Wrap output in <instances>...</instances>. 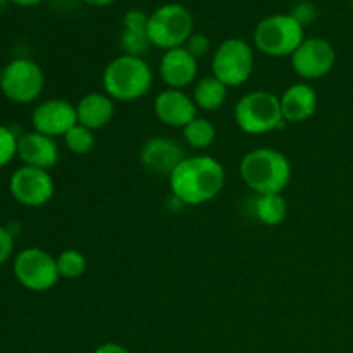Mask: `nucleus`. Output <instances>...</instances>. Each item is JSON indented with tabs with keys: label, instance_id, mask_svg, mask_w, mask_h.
Listing matches in <instances>:
<instances>
[{
	"label": "nucleus",
	"instance_id": "4",
	"mask_svg": "<svg viewBox=\"0 0 353 353\" xmlns=\"http://www.w3.org/2000/svg\"><path fill=\"white\" fill-rule=\"evenodd\" d=\"M234 121L247 134H264L283 126L279 97L265 90H255L241 97L234 105Z\"/></svg>",
	"mask_w": 353,
	"mask_h": 353
},
{
	"label": "nucleus",
	"instance_id": "19",
	"mask_svg": "<svg viewBox=\"0 0 353 353\" xmlns=\"http://www.w3.org/2000/svg\"><path fill=\"white\" fill-rule=\"evenodd\" d=\"M76 114H78V123L88 130H102L114 117V100L107 93H86L76 103Z\"/></svg>",
	"mask_w": 353,
	"mask_h": 353
},
{
	"label": "nucleus",
	"instance_id": "16",
	"mask_svg": "<svg viewBox=\"0 0 353 353\" xmlns=\"http://www.w3.org/2000/svg\"><path fill=\"white\" fill-rule=\"evenodd\" d=\"M162 79L169 88L183 90L192 85L199 72V61L185 47L165 50L159 65Z\"/></svg>",
	"mask_w": 353,
	"mask_h": 353
},
{
	"label": "nucleus",
	"instance_id": "17",
	"mask_svg": "<svg viewBox=\"0 0 353 353\" xmlns=\"http://www.w3.org/2000/svg\"><path fill=\"white\" fill-rule=\"evenodd\" d=\"M286 123H303L316 114L317 92L309 83H295L279 97Z\"/></svg>",
	"mask_w": 353,
	"mask_h": 353
},
{
	"label": "nucleus",
	"instance_id": "3",
	"mask_svg": "<svg viewBox=\"0 0 353 353\" xmlns=\"http://www.w3.org/2000/svg\"><path fill=\"white\" fill-rule=\"evenodd\" d=\"M154 81L150 65L141 57L119 55L107 64L102 74L103 93L112 100L133 102L148 93Z\"/></svg>",
	"mask_w": 353,
	"mask_h": 353
},
{
	"label": "nucleus",
	"instance_id": "12",
	"mask_svg": "<svg viewBox=\"0 0 353 353\" xmlns=\"http://www.w3.org/2000/svg\"><path fill=\"white\" fill-rule=\"evenodd\" d=\"M78 124L76 105L62 99H48L38 103L31 112V126L47 137H64L72 126Z\"/></svg>",
	"mask_w": 353,
	"mask_h": 353
},
{
	"label": "nucleus",
	"instance_id": "32",
	"mask_svg": "<svg viewBox=\"0 0 353 353\" xmlns=\"http://www.w3.org/2000/svg\"><path fill=\"white\" fill-rule=\"evenodd\" d=\"M7 2H9V0H0V10L7 6Z\"/></svg>",
	"mask_w": 353,
	"mask_h": 353
},
{
	"label": "nucleus",
	"instance_id": "14",
	"mask_svg": "<svg viewBox=\"0 0 353 353\" xmlns=\"http://www.w3.org/2000/svg\"><path fill=\"white\" fill-rule=\"evenodd\" d=\"M185 159V150L176 140L154 137L141 147L140 161L145 169L155 174H171Z\"/></svg>",
	"mask_w": 353,
	"mask_h": 353
},
{
	"label": "nucleus",
	"instance_id": "6",
	"mask_svg": "<svg viewBox=\"0 0 353 353\" xmlns=\"http://www.w3.org/2000/svg\"><path fill=\"white\" fill-rule=\"evenodd\" d=\"M192 34V12L181 3H165L148 16V38L152 47L162 50L185 47Z\"/></svg>",
	"mask_w": 353,
	"mask_h": 353
},
{
	"label": "nucleus",
	"instance_id": "21",
	"mask_svg": "<svg viewBox=\"0 0 353 353\" xmlns=\"http://www.w3.org/2000/svg\"><path fill=\"white\" fill-rule=\"evenodd\" d=\"M255 217L265 226H278L286 219L288 214V202L283 193H268L259 195L254 202Z\"/></svg>",
	"mask_w": 353,
	"mask_h": 353
},
{
	"label": "nucleus",
	"instance_id": "9",
	"mask_svg": "<svg viewBox=\"0 0 353 353\" xmlns=\"http://www.w3.org/2000/svg\"><path fill=\"white\" fill-rule=\"evenodd\" d=\"M43 86L45 74L33 59H14L3 68L0 90L10 102L21 105L34 102L43 92Z\"/></svg>",
	"mask_w": 353,
	"mask_h": 353
},
{
	"label": "nucleus",
	"instance_id": "25",
	"mask_svg": "<svg viewBox=\"0 0 353 353\" xmlns=\"http://www.w3.org/2000/svg\"><path fill=\"white\" fill-rule=\"evenodd\" d=\"M17 140L12 130L6 124H0V169L10 164L14 157H17Z\"/></svg>",
	"mask_w": 353,
	"mask_h": 353
},
{
	"label": "nucleus",
	"instance_id": "23",
	"mask_svg": "<svg viewBox=\"0 0 353 353\" xmlns=\"http://www.w3.org/2000/svg\"><path fill=\"white\" fill-rule=\"evenodd\" d=\"M64 143L68 150L72 152V154L85 155L92 152V148L95 147V137H93L92 130L78 123L64 134Z\"/></svg>",
	"mask_w": 353,
	"mask_h": 353
},
{
	"label": "nucleus",
	"instance_id": "28",
	"mask_svg": "<svg viewBox=\"0 0 353 353\" xmlns=\"http://www.w3.org/2000/svg\"><path fill=\"white\" fill-rule=\"evenodd\" d=\"M292 16L295 17L302 26H305L307 23H310V21L314 19L316 12H314V9L309 6V3H300V7L292 14Z\"/></svg>",
	"mask_w": 353,
	"mask_h": 353
},
{
	"label": "nucleus",
	"instance_id": "7",
	"mask_svg": "<svg viewBox=\"0 0 353 353\" xmlns=\"http://www.w3.org/2000/svg\"><path fill=\"white\" fill-rule=\"evenodd\" d=\"M12 272L16 281L30 292H48L61 279L57 271V261L48 252L38 247L21 250L14 257Z\"/></svg>",
	"mask_w": 353,
	"mask_h": 353
},
{
	"label": "nucleus",
	"instance_id": "13",
	"mask_svg": "<svg viewBox=\"0 0 353 353\" xmlns=\"http://www.w3.org/2000/svg\"><path fill=\"white\" fill-rule=\"evenodd\" d=\"M154 110L162 124L171 128H185L196 117V105L183 90L168 88L154 100Z\"/></svg>",
	"mask_w": 353,
	"mask_h": 353
},
{
	"label": "nucleus",
	"instance_id": "31",
	"mask_svg": "<svg viewBox=\"0 0 353 353\" xmlns=\"http://www.w3.org/2000/svg\"><path fill=\"white\" fill-rule=\"evenodd\" d=\"M83 2L88 3V6H93V7H105V6H110L114 0H83Z\"/></svg>",
	"mask_w": 353,
	"mask_h": 353
},
{
	"label": "nucleus",
	"instance_id": "33",
	"mask_svg": "<svg viewBox=\"0 0 353 353\" xmlns=\"http://www.w3.org/2000/svg\"><path fill=\"white\" fill-rule=\"evenodd\" d=\"M2 74H3V68L0 65V83H2Z\"/></svg>",
	"mask_w": 353,
	"mask_h": 353
},
{
	"label": "nucleus",
	"instance_id": "11",
	"mask_svg": "<svg viewBox=\"0 0 353 353\" xmlns=\"http://www.w3.org/2000/svg\"><path fill=\"white\" fill-rule=\"evenodd\" d=\"M292 68L300 78L319 79L330 74L336 62V52L327 40L319 37L305 38L292 54Z\"/></svg>",
	"mask_w": 353,
	"mask_h": 353
},
{
	"label": "nucleus",
	"instance_id": "20",
	"mask_svg": "<svg viewBox=\"0 0 353 353\" xmlns=\"http://www.w3.org/2000/svg\"><path fill=\"white\" fill-rule=\"evenodd\" d=\"M228 97V86L221 83L216 76H205L200 78L193 86V102H195L196 109L207 110V112H214L223 103L226 102Z\"/></svg>",
	"mask_w": 353,
	"mask_h": 353
},
{
	"label": "nucleus",
	"instance_id": "30",
	"mask_svg": "<svg viewBox=\"0 0 353 353\" xmlns=\"http://www.w3.org/2000/svg\"><path fill=\"white\" fill-rule=\"evenodd\" d=\"M9 2H14L16 6H21V7H33V6H38L41 0H9Z\"/></svg>",
	"mask_w": 353,
	"mask_h": 353
},
{
	"label": "nucleus",
	"instance_id": "8",
	"mask_svg": "<svg viewBox=\"0 0 353 353\" xmlns=\"http://www.w3.org/2000/svg\"><path fill=\"white\" fill-rule=\"evenodd\" d=\"M254 50L250 45L241 38H228L214 52L212 76H216L221 83L230 86H241L254 71Z\"/></svg>",
	"mask_w": 353,
	"mask_h": 353
},
{
	"label": "nucleus",
	"instance_id": "15",
	"mask_svg": "<svg viewBox=\"0 0 353 353\" xmlns=\"http://www.w3.org/2000/svg\"><path fill=\"white\" fill-rule=\"evenodd\" d=\"M59 145L55 138L47 137L38 131H28L17 140V157L23 165L50 171L59 162Z\"/></svg>",
	"mask_w": 353,
	"mask_h": 353
},
{
	"label": "nucleus",
	"instance_id": "29",
	"mask_svg": "<svg viewBox=\"0 0 353 353\" xmlns=\"http://www.w3.org/2000/svg\"><path fill=\"white\" fill-rule=\"evenodd\" d=\"M93 353H130V350L119 343H103L97 347V350Z\"/></svg>",
	"mask_w": 353,
	"mask_h": 353
},
{
	"label": "nucleus",
	"instance_id": "24",
	"mask_svg": "<svg viewBox=\"0 0 353 353\" xmlns=\"http://www.w3.org/2000/svg\"><path fill=\"white\" fill-rule=\"evenodd\" d=\"M55 261H57L59 276L64 279L79 278L86 269L85 255L79 250H74V248L64 250L59 257H55Z\"/></svg>",
	"mask_w": 353,
	"mask_h": 353
},
{
	"label": "nucleus",
	"instance_id": "2",
	"mask_svg": "<svg viewBox=\"0 0 353 353\" xmlns=\"http://www.w3.org/2000/svg\"><path fill=\"white\" fill-rule=\"evenodd\" d=\"M240 176L245 185L257 195L283 193L292 179V164L283 152L261 147L243 155Z\"/></svg>",
	"mask_w": 353,
	"mask_h": 353
},
{
	"label": "nucleus",
	"instance_id": "22",
	"mask_svg": "<svg viewBox=\"0 0 353 353\" xmlns=\"http://www.w3.org/2000/svg\"><path fill=\"white\" fill-rule=\"evenodd\" d=\"M183 138L192 148H207L216 140V128L209 119L195 117L183 128Z\"/></svg>",
	"mask_w": 353,
	"mask_h": 353
},
{
	"label": "nucleus",
	"instance_id": "1",
	"mask_svg": "<svg viewBox=\"0 0 353 353\" xmlns=\"http://www.w3.org/2000/svg\"><path fill=\"white\" fill-rule=\"evenodd\" d=\"M226 181V171L210 155L185 157L169 174V186L176 199L186 205H200L216 199Z\"/></svg>",
	"mask_w": 353,
	"mask_h": 353
},
{
	"label": "nucleus",
	"instance_id": "18",
	"mask_svg": "<svg viewBox=\"0 0 353 353\" xmlns=\"http://www.w3.org/2000/svg\"><path fill=\"white\" fill-rule=\"evenodd\" d=\"M123 24L124 30L121 33V48L126 55L143 59V55L152 47L150 38H148V16L143 10H128Z\"/></svg>",
	"mask_w": 353,
	"mask_h": 353
},
{
	"label": "nucleus",
	"instance_id": "26",
	"mask_svg": "<svg viewBox=\"0 0 353 353\" xmlns=\"http://www.w3.org/2000/svg\"><path fill=\"white\" fill-rule=\"evenodd\" d=\"M209 47H210L209 38H207L205 34H200V33L192 34V37L188 38V41L185 43L186 50H188L190 54L196 59V61H199L200 57H203V55L209 52Z\"/></svg>",
	"mask_w": 353,
	"mask_h": 353
},
{
	"label": "nucleus",
	"instance_id": "27",
	"mask_svg": "<svg viewBox=\"0 0 353 353\" xmlns=\"http://www.w3.org/2000/svg\"><path fill=\"white\" fill-rule=\"evenodd\" d=\"M14 252V234L9 228L0 224V265L6 264Z\"/></svg>",
	"mask_w": 353,
	"mask_h": 353
},
{
	"label": "nucleus",
	"instance_id": "5",
	"mask_svg": "<svg viewBox=\"0 0 353 353\" xmlns=\"http://www.w3.org/2000/svg\"><path fill=\"white\" fill-rule=\"evenodd\" d=\"M303 38V26L292 14H274L257 24L254 43L269 57H292Z\"/></svg>",
	"mask_w": 353,
	"mask_h": 353
},
{
	"label": "nucleus",
	"instance_id": "10",
	"mask_svg": "<svg viewBox=\"0 0 353 353\" xmlns=\"http://www.w3.org/2000/svg\"><path fill=\"white\" fill-rule=\"evenodd\" d=\"M9 192L17 203L24 207H41L54 196L55 185L50 172L45 169L21 165L9 179Z\"/></svg>",
	"mask_w": 353,
	"mask_h": 353
}]
</instances>
